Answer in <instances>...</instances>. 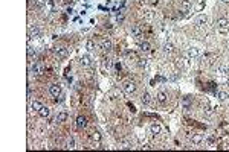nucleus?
Instances as JSON below:
<instances>
[{
	"mask_svg": "<svg viewBox=\"0 0 229 152\" xmlns=\"http://www.w3.org/2000/svg\"><path fill=\"white\" fill-rule=\"evenodd\" d=\"M156 99L160 102V104H165L166 102V93L165 91H159L157 93V96H156Z\"/></svg>",
	"mask_w": 229,
	"mask_h": 152,
	"instance_id": "obj_20",
	"label": "nucleus"
},
{
	"mask_svg": "<svg viewBox=\"0 0 229 152\" xmlns=\"http://www.w3.org/2000/svg\"><path fill=\"white\" fill-rule=\"evenodd\" d=\"M128 58L130 59H136V53L134 52H128Z\"/></svg>",
	"mask_w": 229,
	"mask_h": 152,
	"instance_id": "obj_32",
	"label": "nucleus"
},
{
	"mask_svg": "<svg viewBox=\"0 0 229 152\" xmlns=\"http://www.w3.org/2000/svg\"><path fill=\"white\" fill-rule=\"evenodd\" d=\"M49 93L54 97L61 96V85H58V84H52V85L49 87Z\"/></svg>",
	"mask_w": 229,
	"mask_h": 152,
	"instance_id": "obj_6",
	"label": "nucleus"
},
{
	"mask_svg": "<svg viewBox=\"0 0 229 152\" xmlns=\"http://www.w3.org/2000/svg\"><path fill=\"white\" fill-rule=\"evenodd\" d=\"M173 50H174L173 43H165V44H164V52H165V53H171Z\"/></svg>",
	"mask_w": 229,
	"mask_h": 152,
	"instance_id": "obj_26",
	"label": "nucleus"
},
{
	"mask_svg": "<svg viewBox=\"0 0 229 152\" xmlns=\"http://www.w3.org/2000/svg\"><path fill=\"white\" fill-rule=\"evenodd\" d=\"M205 138H203V135L202 134H194L192 135V138H191V141H192V145H200L202 141H203Z\"/></svg>",
	"mask_w": 229,
	"mask_h": 152,
	"instance_id": "obj_17",
	"label": "nucleus"
},
{
	"mask_svg": "<svg viewBox=\"0 0 229 152\" xmlns=\"http://www.w3.org/2000/svg\"><path fill=\"white\" fill-rule=\"evenodd\" d=\"M124 19H125V15L122 14V12H119V14L116 15V21H118V23H119V24L122 23V21H124Z\"/></svg>",
	"mask_w": 229,
	"mask_h": 152,
	"instance_id": "obj_30",
	"label": "nucleus"
},
{
	"mask_svg": "<svg viewBox=\"0 0 229 152\" xmlns=\"http://www.w3.org/2000/svg\"><path fill=\"white\" fill-rule=\"evenodd\" d=\"M112 65H113V62H112V59H109V58H107V59H104V62H103V67H104V69H112Z\"/></svg>",
	"mask_w": 229,
	"mask_h": 152,
	"instance_id": "obj_28",
	"label": "nucleus"
},
{
	"mask_svg": "<svg viewBox=\"0 0 229 152\" xmlns=\"http://www.w3.org/2000/svg\"><path fill=\"white\" fill-rule=\"evenodd\" d=\"M95 41L93 40H89V41H86V49H87V52H93L95 50Z\"/></svg>",
	"mask_w": 229,
	"mask_h": 152,
	"instance_id": "obj_21",
	"label": "nucleus"
},
{
	"mask_svg": "<svg viewBox=\"0 0 229 152\" xmlns=\"http://www.w3.org/2000/svg\"><path fill=\"white\" fill-rule=\"evenodd\" d=\"M122 90H124L127 95H133V93L136 91V84L133 81H125L124 84H122Z\"/></svg>",
	"mask_w": 229,
	"mask_h": 152,
	"instance_id": "obj_2",
	"label": "nucleus"
},
{
	"mask_svg": "<svg viewBox=\"0 0 229 152\" xmlns=\"http://www.w3.org/2000/svg\"><path fill=\"white\" fill-rule=\"evenodd\" d=\"M151 100H153L151 95H150L148 91H144V93H142V97H140V102H142L144 105H150V104H151Z\"/></svg>",
	"mask_w": 229,
	"mask_h": 152,
	"instance_id": "obj_8",
	"label": "nucleus"
},
{
	"mask_svg": "<svg viewBox=\"0 0 229 152\" xmlns=\"http://www.w3.org/2000/svg\"><path fill=\"white\" fill-rule=\"evenodd\" d=\"M67 120V113L66 111H60L58 114H57V122L61 123V122H66Z\"/></svg>",
	"mask_w": 229,
	"mask_h": 152,
	"instance_id": "obj_18",
	"label": "nucleus"
},
{
	"mask_svg": "<svg viewBox=\"0 0 229 152\" xmlns=\"http://www.w3.org/2000/svg\"><path fill=\"white\" fill-rule=\"evenodd\" d=\"M55 53H57V56H58V58H67L69 50L66 47H58V49H55Z\"/></svg>",
	"mask_w": 229,
	"mask_h": 152,
	"instance_id": "obj_11",
	"label": "nucleus"
},
{
	"mask_svg": "<svg viewBox=\"0 0 229 152\" xmlns=\"http://www.w3.org/2000/svg\"><path fill=\"white\" fill-rule=\"evenodd\" d=\"M180 8H182L183 12H188V11L192 8V3L189 2V0H182V5H180Z\"/></svg>",
	"mask_w": 229,
	"mask_h": 152,
	"instance_id": "obj_16",
	"label": "nucleus"
},
{
	"mask_svg": "<svg viewBox=\"0 0 229 152\" xmlns=\"http://www.w3.org/2000/svg\"><path fill=\"white\" fill-rule=\"evenodd\" d=\"M90 24H96V19H92V20H90Z\"/></svg>",
	"mask_w": 229,
	"mask_h": 152,
	"instance_id": "obj_34",
	"label": "nucleus"
},
{
	"mask_svg": "<svg viewBox=\"0 0 229 152\" xmlns=\"http://www.w3.org/2000/svg\"><path fill=\"white\" fill-rule=\"evenodd\" d=\"M150 131H151L153 135H157V134H160V132H162L160 123H151V126H150Z\"/></svg>",
	"mask_w": 229,
	"mask_h": 152,
	"instance_id": "obj_10",
	"label": "nucleus"
},
{
	"mask_svg": "<svg viewBox=\"0 0 229 152\" xmlns=\"http://www.w3.org/2000/svg\"><path fill=\"white\" fill-rule=\"evenodd\" d=\"M151 17H153V11H145V19H151Z\"/></svg>",
	"mask_w": 229,
	"mask_h": 152,
	"instance_id": "obj_31",
	"label": "nucleus"
},
{
	"mask_svg": "<svg viewBox=\"0 0 229 152\" xmlns=\"http://www.w3.org/2000/svg\"><path fill=\"white\" fill-rule=\"evenodd\" d=\"M80 64H81L83 67H89V65L92 64V58H90L89 53H84V55L80 58Z\"/></svg>",
	"mask_w": 229,
	"mask_h": 152,
	"instance_id": "obj_7",
	"label": "nucleus"
},
{
	"mask_svg": "<svg viewBox=\"0 0 229 152\" xmlns=\"http://www.w3.org/2000/svg\"><path fill=\"white\" fill-rule=\"evenodd\" d=\"M186 56L189 59H194V58H199L200 56V50L197 47H188L186 49Z\"/></svg>",
	"mask_w": 229,
	"mask_h": 152,
	"instance_id": "obj_4",
	"label": "nucleus"
},
{
	"mask_svg": "<svg viewBox=\"0 0 229 152\" xmlns=\"http://www.w3.org/2000/svg\"><path fill=\"white\" fill-rule=\"evenodd\" d=\"M217 97H218V100H226V99H229V95L226 91H223V90H220L218 93H217Z\"/></svg>",
	"mask_w": 229,
	"mask_h": 152,
	"instance_id": "obj_23",
	"label": "nucleus"
},
{
	"mask_svg": "<svg viewBox=\"0 0 229 152\" xmlns=\"http://www.w3.org/2000/svg\"><path fill=\"white\" fill-rule=\"evenodd\" d=\"M92 138H93V141H96V145H99V141H101V132H99V131H93V132H92Z\"/></svg>",
	"mask_w": 229,
	"mask_h": 152,
	"instance_id": "obj_27",
	"label": "nucleus"
},
{
	"mask_svg": "<svg viewBox=\"0 0 229 152\" xmlns=\"http://www.w3.org/2000/svg\"><path fill=\"white\" fill-rule=\"evenodd\" d=\"M220 73L224 76H229V65H222L220 67Z\"/></svg>",
	"mask_w": 229,
	"mask_h": 152,
	"instance_id": "obj_29",
	"label": "nucleus"
},
{
	"mask_svg": "<svg viewBox=\"0 0 229 152\" xmlns=\"http://www.w3.org/2000/svg\"><path fill=\"white\" fill-rule=\"evenodd\" d=\"M31 71H32L35 76H40V75L45 73V65H43L41 62H35V64L31 67Z\"/></svg>",
	"mask_w": 229,
	"mask_h": 152,
	"instance_id": "obj_3",
	"label": "nucleus"
},
{
	"mask_svg": "<svg viewBox=\"0 0 229 152\" xmlns=\"http://www.w3.org/2000/svg\"><path fill=\"white\" fill-rule=\"evenodd\" d=\"M99 46H101V49H103V50H112V47H113V44H112V40L110 38H103L99 41Z\"/></svg>",
	"mask_w": 229,
	"mask_h": 152,
	"instance_id": "obj_5",
	"label": "nucleus"
},
{
	"mask_svg": "<svg viewBox=\"0 0 229 152\" xmlns=\"http://www.w3.org/2000/svg\"><path fill=\"white\" fill-rule=\"evenodd\" d=\"M139 47H140V50H142V52H148L150 49H151V46H150L148 41H142L139 44Z\"/></svg>",
	"mask_w": 229,
	"mask_h": 152,
	"instance_id": "obj_25",
	"label": "nucleus"
},
{
	"mask_svg": "<svg viewBox=\"0 0 229 152\" xmlns=\"http://www.w3.org/2000/svg\"><path fill=\"white\" fill-rule=\"evenodd\" d=\"M114 67H116L118 70H121V64H119V62H116V64H114Z\"/></svg>",
	"mask_w": 229,
	"mask_h": 152,
	"instance_id": "obj_33",
	"label": "nucleus"
},
{
	"mask_svg": "<svg viewBox=\"0 0 229 152\" xmlns=\"http://www.w3.org/2000/svg\"><path fill=\"white\" fill-rule=\"evenodd\" d=\"M38 116L43 117V119H47V117L51 116V110L47 108V106H41V110L38 111Z\"/></svg>",
	"mask_w": 229,
	"mask_h": 152,
	"instance_id": "obj_15",
	"label": "nucleus"
},
{
	"mask_svg": "<svg viewBox=\"0 0 229 152\" xmlns=\"http://www.w3.org/2000/svg\"><path fill=\"white\" fill-rule=\"evenodd\" d=\"M206 23H208V17H206V15H199V17H197L196 24L199 26V28H205Z\"/></svg>",
	"mask_w": 229,
	"mask_h": 152,
	"instance_id": "obj_9",
	"label": "nucleus"
},
{
	"mask_svg": "<svg viewBox=\"0 0 229 152\" xmlns=\"http://www.w3.org/2000/svg\"><path fill=\"white\" fill-rule=\"evenodd\" d=\"M77 126L80 129H84L87 126V119L83 117V116H78V117H77Z\"/></svg>",
	"mask_w": 229,
	"mask_h": 152,
	"instance_id": "obj_12",
	"label": "nucleus"
},
{
	"mask_svg": "<svg viewBox=\"0 0 229 152\" xmlns=\"http://www.w3.org/2000/svg\"><path fill=\"white\" fill-rule=\"evenodd\" d=\"M131 35H133V37H140V35H142V28H140L139 24L131 26Z\"/></svg>",
	"mask_w": 229,
	"mask_h": 152,
	"instance_id": "obj_14",
	"label": "nucleus"
},
{
	"mask_svg": "<svg viewBox=\"0 0 229 152\" xmlns=\"http://www.w3.org/2000/svg\"><path fill=\"white\" fill-rule=\"evenodd\" d=\"M29 40H32V38H40V30H38L37 28H29Z\"/></svg>",
	"mask_w": 229,
	"mask_h": 152,
	"instance_id": "obj_13",
	"label": "nucleus"
},
{
	"mask_svg": "<svg viewBox=\"0 0 229 152\" xmlns=\"http://www.w3.org/2000/svg\"><path fill=\"white\" fill-rule=\"evenodd\" d=\"M215 24H217V29H218L222 34H226L228 30H229V21L224 19V17H220Z\"/></svg>",
	"mask_w": 229,
	"mask_h": 152,
	"instance_id": "obj_1",
	"label": "nucleus"
},
{
	"mask_svg": "<svg viewBox=\"0 0 229 152\" xmlns=\"http://www.w3.org/2000/svg\"><path fill=\"white\" fill-rule=\"evenodd\" d=\"M150 2H153V3H154V2H157V0H150Z\"/></svg>",
	"mask_w": 229,
	"mask_h": 152,
	"instance_id": "obj_36",
	"label": "nucleus"
},
{
	"mask_svg": "<svg viewBox=\"0 0 229 152\" xmlns=\"http://www.w3.org/2000/svg\"><path fill=\"white\" fill-rule=\"evenodd\" d=\"M191 102H192V100H191V97H189V96H185V97H183V102H182L183 108H185V110H188L189 106H191Z\"/></svg>",
	"mask_w": 229,
	"mask_h": 152,
	"instance_id": "obj_24",
	"label": "nucleus"
},
{
	"mask_svg": "<svg viewBox=\"0 0 229 152\" xmlns=\"http://www.w3.org/2000/svg\"><path fill=\"white\" fill-rule=\"evenodd\" d=\"M41 106H43L41 102H38V100H32V102H31V108H32L34 111H37V113L41 110Z\"/></svg>",
	"mask_w": 229,
	"mask_h": 152,
	"instance_id": "obj_19",
	"label": "nucleus"
},
{
	"mask_svg": "<svg viewBox=\"0 0 229 152\" xmlns=\"http://www.w3.org/2000/svg\"><path fill=\"white\" fill-rule=\"evenodd\" d=\"M66 147H67V149H75V138L73 137H69L67 138V141H66Z\"/></svg>",
	"mask_w": 229,
	"mask_h": 152,
	"instance_id": "obj_22",
	"label": "nucleus"
},
{
	"mask_svg": "<svg viewBox=\"0 0 229 152\" xmlns=\"http://www.w3.org/2000/svg\"><path fill=\"white\" fill-rule=\"evenodd\" d=\"M222 2H223V3H226V5H228V3H229V0H222Z\"/></svg>",
	"mask_w": 229,
	"mask_h": 152,
	"instance_id": "obj_35",
	"label": "nucleus"
}]
</instances>
